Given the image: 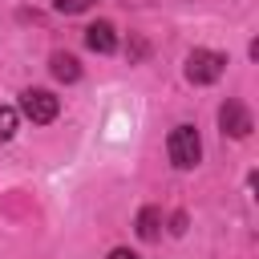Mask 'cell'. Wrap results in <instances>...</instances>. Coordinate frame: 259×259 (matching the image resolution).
<instances>
[{
    "instance_id": "cell-1",
    "label": "cell",
    "mask_w": 259,
    "mask_h": 259,
    "mask_svg": "<svg viewBox=\"0 0 259 259\" xmlns=\"http://www.w3.org/2000/svg\"><path fill=\"white\" fill-rule=\"evenodd\" d=\"M166 154L178 170H194L198 158H202V142H198V130L194 125H174L170 138H166Z\"/></svg>"
},
{
    "instance_id": "cell-2",
    "label": "cell",
    "mask_w": 259,
    "mask_h": 259,
    "mask_svg": "<svg viewBox=\"0 0 259 259\" xmlns=\"http://www.w3.org/2000/svg\"><path fill=\"white\" fill-rule=\"evenodd\" d=\"M223 69H227V57L214 53V49H194V53L186 57V77H190L194 85H210V81H219Z\"/></svg>"
},
{
    "instance_id": "cell-3",
    "label": "cell",
    "mask_w": 259,
    "mask_h": 259,
    "mask_svg": "<svg viewBox=\"0 0 259 259\" xmlns=\"http://www.w3.org/2000/svg\"><path fill=\"white\" fill-rule=\"evenodd\" d=\"M57 109H61V101H57L49 89H24V93H20V113H24L28 121H36V125L53 121Z\"/></svg>"
},
{
    "instance_id": "cell-4",
    "label": "cell",
    "mask_w": 259,
    "mask_h": 259,
    "mask_svg": "<svg viewBox=\"0 0 259 259\" xmlns=\"http://www.w3.org/2000/svg\"><path fill=\"white\" fill-rule=\"evenodd\" d=\"M219 125H223V134H231V138H247V134H251V113H247L239 101H227V105L219 109Z\"/></svg>"
},
{
    "instance_id": "cell-5",
    "label": "cell",
    "mask_w": 259,
    "mask_h": 259,
    "mask_svg": "<svg viewBox=\"0 0 259 259\" xmlns=\"http://www.w3.org/2000/svg\"><path fill=\"white\" fill-rule=\"evenodd\" d=\"M85 45H89L93 53H113V49H117V32H113V24H109V20L89 24V28H85Z\"/></svg>"
},
{
    "instance_id": "cell-6",
    "label": "cell",
    "mask_w": 259,
    "mask_h": 259,
    "mask_svg": "<svg viewBox=\"0 0 259 259\" xmlns=\"http://www.w3.org/2000/svg\"><path fill=\"white\" fill-rule=\"evenodd\" d=\"M53 77L57 81H77L81 77V65L73 53H53Z\"/></svg>"
},
{
    "instance_id": "cell-7",
    "label": "cell",
    "mask_w": 259,
    "mask_h": 259,
    "mask_svg": "<svg viewBox=\"0 0 259 259\" xmlns=\"http://www.w3.org/2000/svg\"><path fill=\"white\" fill-rule=\"evenodd\" d=\"M158 223H162V210H158V206H146V210L138 214V235H142V239H158Z\"/></svg>"
},
{
    "instance_id": "cell-8",
    "label": "cell",
    "mask_w": 259,
    "mask_h": 259,
    "mask_svg": "<svg viewBox=\"0 0 259 259\" xmlns=\"http://www.w3.org/2000/svg\"><path fill=\"white\" fill-rule=\"evenodd\" d=\"M12 134H16V109L0 105V142H8Z\"/></svg>"
},
{
    "instance_id": "cell-9",
    "label": "cell",
    "mask_w": 259,
    "mask_h": 259,
    "mask_svg": "<svg viewBox=\"0 0 259 259\" xmlns=\"http://www.w3.org/2000/svg\"><path fill=\"white\" fill-rule=\"evenodd\" d=\"M89 4H93V0H53V8H57V12H69V16H73V12H85Z\"/></svg>"
},
{
    "instance_id": "cell-10",
    "label": "cell",
    "mask_w": 259,
    "mask_h": 259,
    "mask_svg": "<svg viewBox=\"0 0 259 259\" xmlns=\"http://www.w3.org/2000/svg\"><path fill=\"white\" fill-rule=\"evenodd\" d=\"M109 259H138L130 247H117V251H109Z\"/></svg>"
}]
</instances>
